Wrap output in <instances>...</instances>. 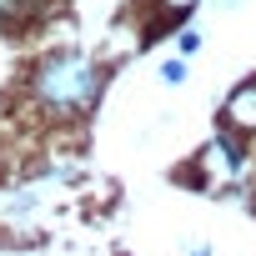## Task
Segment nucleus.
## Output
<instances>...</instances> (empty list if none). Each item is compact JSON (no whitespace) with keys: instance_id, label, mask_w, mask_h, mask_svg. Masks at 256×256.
<instances>
[{"instance_id":"f257e3e1","label":"nucleus","mask_w":256,"mask_h":256,"mask_svg":"<svg viewBox=\"0 0 256 256\" xmlns=\"http://www.w3.org/2000/svg\"><path fill=\"white\" fill-rule=\"evenodd\" d=\"M30 96L56 116H86L100 100V66L80 50H56L36 66Z\"/></svg>"},{"instance_id":"f03ea898","label":"nucleus","mask_w":256,"mask_h":256,"mask_svg":"<svg viewBox=\"0 0 256 256\" xmlns=\"http://www.w3.org/2000/svg\"><path fill=\"white\" fill-rule=\"evenodd\" d=\"M236 166H241V151H236L226 136H216V141L206 146V156H201V176H206L211 186H226V181L236 176Z\"/></svg>"},{"instance_id":"7ed1b4c3","label":"nucleus","mask_w":256,"mask_h":256,"mask_svg":"<svg viewBox=\"0 0 256 256\" xmlns=\"http://www.w3.org/2000/svg\"><path fill=\"white\" fill-rule=\"evenodd\" d=\"M226 120L236 126V131H256V80L226 96Z\"/></svg>"},{"instance_id":"20e7f679","label":"nucleus","mask_w":256,"mask_h":256,"mask_svg":"<svg viewBox=\"0 0 256 256\" xmlns=\"http://www.w3.org/2000/svg\"><path fill=\"white\" fill-rule=\"evenodd\" d=\"M161 76H166V86H181V80H186V60H166Z\"/></svg>"},{"instance_id":"39448f33","label":"nucleus","mask_w":256,"mask_h":256,"mask_svg":"<svg viewBox=\"0 0 256 256\" xmlns=\"http://www.w3.org/2000/svg\"><path fill=\"white\" fill-rule=\"evenodd\" d=\"M191 50H201V36L196 30H181V56H191Z\"/></svg>"},{"instance_id":"423d86ee","label":"nucleus","mask_w":256,"mask_h":256,"mask_svg":"<svg viewBox=\"0 0 256 256\" xmlns=\"http://www.w3.org/2000/svg\"><path fill=\"white\" fill-rule=\"evenodd\" d=\"M161 6H166V10H171V16H186V10H191V6H196V0H161Z\"/></svg>"},{"instance_id":"0eeeda50","label":"nucleus","mask_w":256,"mask_h":256,"mask_svg":"<svg viewBox=\"0 0 256 256\" xmlns=\"http://www.w3.org/2000/svg\"><path fill=\"white\" fill-rule=\"evenodd\" d=\"M16 10H20V0H0V20H10Z\"/></svg>"},{"instance_id":"6e6552de","label":"nucleus","mask_w":256,"mask_h":256,"mask_svg":"<svg viewBox=\"0 0 256 256\" xmlns=\"http://www.w3.org/2000/svg\"><path fill=\"white\" fill-rule=\"evenodd\" d=\"M196 256H211V246H196Z\"/></svg>"}]
</instances>
